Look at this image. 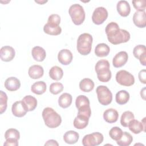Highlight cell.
I'll list each match as a JSON object with an SVG mask.
<instances>
[{
	"label": "cell",
	"instance_id": "cell-42",
	"mask_svg": "<svg viewBox=\"0 0 146 146\" xmlns=\"http://www.w3.org/2000/svg\"><path fill=\"white\" fill-rule=\"evenodd\" d=\"M139 79L141 83L146 84V72L145 69L140 71L139 73Z\"/></svg>",
	"mask_w": 146,
	"mask_h": 146
},
{
	"label": "cell",
	"instance_id": "cell-29",
	"mask_svg": "<svg viewBox=\"0 0 146 146\" xmlns=\"http://www.w3.org/2000/svg\"><path fill=\"white\" fill-rule=\"evenodd\" d=\"M94 82L90 78H84L79 83V88L81 91L85 92H89L94 88Z\"/></svg>",
	"mask_w": 146,
	"mask_h": 146
},
{
	"label": "cell",
	"instance_id": "cell-1",
	"mask_svg": "<svg viewBox=\"0 0 146 146\" xmlns=\"http://www.w3.org/2000/svg\"><path fill=\"white\" fill-rule=\"evenodd\" d=\"M106 34L108 41L112 44L126 43L130 39V34L124 29H120L118 24L115 22L109 23L106 27Z\"/></svg>",
	"mask_w": 146,
	"mask_h": 146
},
{
	"label": "cell",
	"instance_id": "cell-7",
	"mask_svg": "<svg viewBox=\"0 0 146 146\" xmlns=\"http://www.w3.org/2000/svg\"><path fill=\"white\" fill-rule=\"evenodd\" d=\"M98 99L99 102L103 106H108L112 100V94L110 89L106 86H99L96 89Z\"/></svg>",
	"mask_w": 146,
	"mask_h": 146
},
{
	"label": "cell",
	"instance_id": "cell-38",
	"mask_svg": "<svg viewBox=\"0 0 146 146\" xmlns=\"http://www.w3.org/2000/svg\"><path fill=\"white\" fill-rule=\"evenodd\" d=\"M63 90V86L61 83H52L50 86V91L52 94L57 95Z\"/></svg>",
	"mask_w": 146,
	"mask_h": 146
},
{
	"label": "cell",
	"instance_id": "cell-26",
	"mask_svg": "<svg viewBox=\"0 0 146 146\" xmlns=\"http://www.w3.org/2000/svg\"><path fill=\"white\" fill-rule=\"evenodd\" d=\"M110 51V47L106 43H99L95 48V54L98 57H105L108 56Z\"/></svg>",
	"mask_w": 146,
	"mask_h": 146
},
{
	"label": "cell",
	"instance_id": "cell-20",
	"mask_svg": "<svg viewBox=\"0 0 146 146\" xmlns=\"http://www.w3.org/2000/svg\"><path fill=\"white\" fill-rule=\"evenodd\" d=\"M22 102L27 111H34L37 106L36 99L31 95H26L22 100Z\"/></svg>",
	"mask_w": 146,
	"mask_h": 146
},
{
	"label": "cell",
	"instance_id": "cell-24",
	"mask_svg": "<svg viewBox=\"0 0 146 146\" xmlns=\"http://www.w3.org/2000/svg\"><path fill=\"white\" fill-rule=\"evenodd\" d=\"M128 127L129 129L135 134H138L141 132L143 131L145 132V127L143 125L141 122H140L137 120L133 119L128 124Z\"/></svg>",
	"mask_w": 146,
	"mask_h": 146
},
{
	"label": "cell",
	"instance_id": "cell-6",
	"mask_svg": "<svg viewBox=\"0 0 146 146\" xmlns=\"http://www.w3.org/2000/svg\"><path fill=\"white\" fill-rule=\"evenodd\" d=\"M76 107L78 110V115H82L90 118L91 115V110L88 98L83 95L77 96L75 100Z\"/></svg>",
	"mask_w": 146,
	"mask_h": 146
},
{
	"label": "cell",
	"instance_id": "cell-9",
	"mask_svg": "<svg viewBox=\"0 0 146 146\" xmlns=\"http://www.w3.org/2000/svg\"><path fill=\"white\" fill-rule=\"evenodd\" d=\"M103 135L98 132H93L85 135L82 139V144L84 146H97L103 141Z\"/></svg>",
	"mask_w": 146,
	"mask_h": 146
},
{
	"label": "cell",
	"instance_id": "cell-8",
	"mask_svg": "<svg viewBox=\"0 0 146 146\" xmlns=\"http://www.w3.org/2000/svg\"><path fill=\"white\" fill-rule=\"evenodd\" d=\"M116 80L123 86H131L135 83V78L133 75L126 70H120L116 74Z\"/></svg>",
	"mask_w": 146,
	"mask_h": 146
},
{
	"label": "cell",
	"instance_id": "cell-21",
	"mask_svg": "<svg viewBox=\"0 0 146 146\" xmlns=\"http://www.w3.org/2000/svg\"><path fill=\"white\" fill-rule=\"evenodd\" d=\"M119 117L117 111L113 108H109L103 112V119L108 123H115Z\"/></svg>",
	"mask_w": 146,
	"mask_h": 146
},
{
	"label": "cell",
	"instance_id": "cell-5",
	"mask_svg": "<svg viewBox=\"0 0 146 146\" xmlns=\"http://www.w3.org/2000/svg\"><path fill=\"white\" fill-rule=\"evenodd\" d=\"M72 22L75 25H80L85 19V11L82 6L78 3L72 5L68 10Z\"/></svg>",
	"mask_w": 146,
	"mask_h": 146
},
{
	"label": "cell",
	"instance_id": "cell-27",
	"mask_svg": "<svg viewBox=\"0 0 146 146\" xmlns=\"http://www.w3.org/2000/svg\"><path fill=\"white\" fill-rule=\"evenodd\" d=\"M72 97L68 93L62 94L58 99L59 106L63 108H67L70 106L72 103Z\"/></svg>",
	"mask_w": 146,
	"mask_h": 146
},
{
	"label": "cell",
	"instance_id": "cell-13",
	"mask_svg": "<svg viewBox=\"0 0 146 146\" xmlns=\"http://www.w3.org/2000/svg\"><path fill=\"white\" fill-rule=\"evenodd\" d=\"M128 55L125 51H120L117 53L112 59L113 66L116 68H119L123 66L127 62Z\"/></svg>",
	"mask_w": 146,
	"mask_h": 146
},
{
	"label": "cell",
	"instance_id": "cell-34",
	"mask_svg": "<svg viewBox=\"0 0 146 146\" xmlns=\"http://www.w3.org/2000/svg\"><path fill=\"white\" fill-rule=\"evenodd\" d=\"M134 118V115L132 112L129 111H125L122 113L120 118L121 125L124 127H127L129 123Z\"/></svg>",
	"mask_w": 146,
	"mask_h": 146
},
{
	"label": "cell",
	"instance_id": "cell-19",
	"mask_svg": "<svg viewBox=\"0 0 146 146\" xmlns=\"http://www.w3.org/2000/svg\"><path fill=\"white\" fill-rule=\"evenodd\" d=\"M116 9L118 13L122 17H127L131 12V7L129 3L127 1H119L116 5Z\"/></svg>",
	"mask_w": 146,
	"mask_h": 146
},
{
	"label": "cell",
	"instance_id": "cell-37",
	"mask_svg": "<svg viewBox=\"0 0 146 146\" xmlns=\"http://www.w3.org/2000/svg\"><path fill=\"white\" fill-rule=\"evenodd\" d=\"M7 96L3 91H0V113L2 114L7 108Z\"/></svg>",
	"mask_w": 146,
	"mask_h": 146
},
{
	"label": "cell",
	"instance_id": "cell-30",
	"mask_svg": "<svg viewBox=\"0 0 146 146\" xmlns=\"http://www.w3.org/2000/svg\"><path fill=\"white\" fill-rule=\"evenodd\" d=\"M46 84L43 81H38L35 82L31 87V91L36 95H42L46 91Z\"/></svg>",
	"mask_w": 146,
	"mask_h": 146
},
{
	"label": "cell",
	"instance_id": "cell-16",
	"mask_svg": "<svg viewBox=\"0 0 146 146\" xmlns=\"http://www.w3.org/2000/svg\"><path fill=\"white\" fill-rule=\"evenodd\" d=\"M133 22L135 26L139 28L146 26V13L145 11H136L133 15Z\"/></svg>",
	"mask_w": 146,
	"mask_h": 146
},
{
	"label": "cell",
	"instance_id": "cell-44",
	"mask_svg": "<svg viewBox=\"0 0 146 146\" xmlns=\"http://www.w3.org/2000/svg\"><path fill=\"white\" fill-rule=\"evenodd\" d=\"M145 88H143V90H141V92H140L141 97H142L144 100H145Z\"/></svg>",
	"mask_w": 146,
	"mask_h": 146
},
{
	"label": "cell",
	"instance_id": "cell-18",
	"mask_svg": "<svg viewBox=\"0 0 146 146\" xmlns=\"http://www.w3.org/2000/svg\"><path fill=\"white\" fill-rule=\"evenodd\" d=\"M44 74L43 68L38 64L33 65L30 67L28 71L29 76L33 79H39L43 76Z\"/></svg>",
	"mask_w": 146,
	"mask_h": 146
},
{
	"label": "cell",
	"instance_id": "cell-3",
	"mask_svg": "<svg viewBox=\"0 0 146 146\" xmlns=\"http://www.w3.org/2000/svg\"><path fill=\"white\" fill-rule=\"evenodd\" d=\"M110 67L109 62L106 59H101L96 63L95 70L98 79L101 82H108L111 79L112 74Z\"/></svg>",
	"mask_w": 146,
	"mask_h": 146
},
{
	"label": "cell",
	"instance_id": "cell-36",
	"mask_svg": "<svg viewBox=\"0 0 146 146\" xmlns=\"http://www.w3.org/2000/svg\"><path fill=\"white\" fill-rule=\"evenodd\" d=\"M5 139H11L18 140L20 138L19 132L15 128H9L5 132Z\"/></svg>",
	"mask_w": 146,
	"mask_h": 146
},
{
	"label": "cell",
	"instance_id": "cell-28",
	"mask_svg": "<svg viewBox=\"0 0 146 146\" xmlns=\"http://www.w3.org/2000/svg\"><path fill=\"white\" fill-rule=\"evenodd\" d=\"M79 138V133L76 131L72 130L67 131L63 136L64 141H65V143L69 144H75L78 141Z\"/></svg>",
	"mask_w": 146,
	"mask_h": 146
},
{
	"label": "cell",
	"instance_id": "cell-12",
	"mask_svg": "<svg viewBox=\"0 0 146 146\" xmlns=\"http://www.w3.org/2000/svg\"><path fill=\"white\" fill-rule=\"evenodd\" d=\"M133 54L136 59L139 60L143 66H146V48L144 45L136 46L133 50Z\"/></svg>",
	"mask_w": 146,
	"mask_h": 146
},
{
	"label": "cell",
	"instance_id": "cell-25",
	"mask_svg": "<svg viewBox=\"0 0 146 146\" xmlns=\"http://www.w3.org/2000/svg\"><path fill=\"white\" fill-rule=\"evenodd\" d=\"M43 31L48 35H58L62 33V29L58 25L47 23L43 27Z\"/></svg>",
	"mask_w": 146,
	"mask_h": 146
},
{
	"label": "cell",
	"instance_id": "cell-10",
	"mask_svg": "<svg viewBox=\"0 0 146 146\" xmlns=\"http://www.w3.org/2000/svg\"><path fill=\"white\" fill-rule=\"evenodd\" d=\"M108 15L107 9L104 7H98L96 8L92 15V21L95 25L102 24L107 18Z\"/></svg>",
	"mask_w": 146,
	"mask_h": 146
},
{
	"label": "cell",
	"instance_id": "cell-39",
	"mask_svg": "<svg viewBox=\"0 0 146 146\" xmlns=\"http://www.w3.org/2000/svg\"><path fill=\"white\" fill-rule=\"evenodd\" d=\"M134 8L139 11H145L146 1L145 0H134L132 1Z\"/></svg>",
	"mask_w": 146,
	"mask_h": 146
},
{
	"label": "cell",
	"instance_id": "cell-22",
	"mask_svg": "<svg viewBox=\"0 0 146 146\" xmlns=\"http://www.w3.org/2000/svg\"><path fill=\"white\" fill-rule=\"evenodd\" d=\"M31 55L34 59L37 62H42L46 56V51L40 46H35L32 48Z\"/></svg>",
	"mask_w": 146,
	"mask_h": 146
},
{
	"label": "cell",
	"instance_id": "cell-23",
	"mask_svg": "<svg viewBox=\"0 0 146 146\" xmlns=\"http://www.w3.org/2000/svg\"><path fill=\"white\" fill-rule=\"evenodd\" d=\"M88 121L89 118L87 116L82 115H77V116L74 120V126L78 129H84L88 125Z\"/></svg>",
	"mask_w": 146,
	"mask_h": 146
},
{
	"label": "cell",
	"instance_id": "cell-40",
	"mask_svg": "<svg viewBox=\"0 0 146 146\" xmlns=\"http://www.w3.org/2000/svg\"><path fill=\"white\" fill-rule=\"evenodd\" d=\"M60 22V17L58 14H53L50 15L47 20V23L53 25H56L59 26Z\"/></svg>",
	"mask_w": 146,
	"mask_h": 146
},
{
	"label": "cell",
	"instance_id": "cell-4",
	"mask_svg": "<svg viewBox=\"0 0 146 146\" xmlns=\"http://www.w3.org/2000/svg\"><path fill=\"white\" fill-rule=\"evenodd\" d=\"M93 38L91 34L83 33L80 34L77 40L76 48L79 54L87 55L91 52Z\"/></svg>",
	"mask_w": 146,
	"mask_h": 146
},
{
	"label": "cell",
	"instance_id": "cell-31",
	"mask_svg": "<svg viewBox=\"0 0 146 146\" xmlns=\"http://www.w3.org/2000/svg\"><path fill=\"white\" fill-rule=\"evenodd\" d=\"M129 94L125 90H120L116 94L115 100L117 104L123 105L126 104L129 99Z\"/></svg>",
	"mask_w": 146,
	"mask_h": 146
},
{
	"label": "cell",
	"instance_id": "cell-2",
	"mask_svg": "<svg viewBox=\"0 0 146 146\" xmlns=\"http://www.w3.org/2000/svg\"><path fill=\"white\" fill-rule=\"evenodd\" d=\"M42 115L45 125L48 128H55L59 127L62 123L61 116L51 107L44 108Z\"/></svg>",
	"mask_w": 146,
	"mask_h": 146
},
{
	"label": "cell",
	"instance_id": "cell-41",
	"mask_svg": "<svg viewBox=\"0 0 146 146\" xmlns=\"http://www.w3.org/2000/svg\"><path fill=\"white\" fill-rule=\"evenodd\" d=\"M18 140L15 139H6V141L3 143L4 146H17L18 145Z\"/></svg>",
	"mask_w": 146,
	"mask_h": 146
},
{
	"label": "cell",
	"instance_id": "cell-15",
	"mask_svg": "<svg viewBox=\"0 0 146 146\" xmlns=\"http://www.w3.org/2000/svg\"><path fill=\"white\" fill-rule=\"evenodd\" d=\"M11 111L13 115L18 117L24 116L27 112H28L25 108L22 100L17 101L13 103L11 107Z\"/></svg>",
	"mask_w": 146,
	"mask_h": 146
},
{
	"label": "cell",
	"instance_id": "cell-43",
	"mask_svg": "<svg viewBox=\"0 0 146 146\" xmlns=\"http://www.w3.org/2000/svg\"><path fill=\"white\" fill-rule=\"evenodd\" d=\"M44 145H59V144L58 143V142L53 139H51V140H48V141H47V142L44 144Z\"/></svg>",
	"mask_w": 146,
	"mask_h": 146
},
{
	"label": "cell",
	"instance_id": "cell-17",
	"mask_svg": "<svg viewBox=\"0 0 146 146\" xmlns=\"http://www.w3.org/2000/svg\"><path fill=\"white\" fill-rule=\"evenodd\" d=\"M5 87L9 91H17L21 87L20 80L14 76L9 77L5 82Z\"/></svg>",
	"mask_w": 146,
	"mask_h": 146
},
{
	"label": "cell",
	"instance_id": "cell-32",
	"mask_svg": "<svg viewBox=\"0 0 146 146\" xmlns=\"http://www.w3.org/2000/svg\"><path fill=\"white\" fill-rule=\"evenodd\" d=\"M63 75V70L56 66L52 67L49 71L50 77L54 80H60Z\"/></svg>",
	"mask_w": 146,
	"mask_h": 146
},
{
	"label": "cell",
	"instance_id": "cell-14",
	"mask_svg": "<svg viewBox=\"0 0 146 146\" xmlns=\"http://www.w3.org/2000/svg\"><path fill=\"white\" fill-rule=\"evenodd\" d=\"M72 54L68 49H62L58 52V61L63 65H68L70 64L72 60Z\"/></svg>",
	"mask_w": 146,
	"mask_h": 146
},
{
	"label": "cell",
	"instance_id": "cell-35",
	"mask_svg": "<svg viewBox=\"0 0 146 146\" xmlns=\"http://www.w3.org/2000/svg\"><path fill=\"white\" fill-rule=\"evenodd\" d=\"M123 132L122 131L121 129L119 127H113L110 129L109 132V135L112 139L115 141H117L121 138L123 135Z\"/></svg>",
	"mask_w": 146,
	"mask_h": 146
},
{
	"label": "cell",
	"instance_id": "cell-33",
	"mask_svg": "<svg viewBox=\"0 0 146 146\" xmlns=\"http://www.w3.org/2000/svg\"><path fill=\"white\" fill-rule=\"evenodd\" d=\"M132 141L133 137L132 135L127 132H123L121 138L116 141V143L119 146H128Z\"/></svg>",
	"mask_w": 146,
	"mask_h": 146
},
{
	"label": "cell",
	"instance_id": "cell-11",
	"mask_svg": "<svg viewBox=\"0 0 146 146\" xmlns=\"http://www.w3.org/2000/svg\"><path fill=\"white\" fill-rule=\"evenodd\" d=\"M15 55V51L13 47L9 46H5L0 50V56L2 61L10 62Z\"/></svg>",
	"mask_w": 146,
	"mask_h": 146
},
{
	"label": "cell",
	"instance_id": "cell-45",
	"mask_svg": "<svg viewBox=\"0 0 146 146\" xmlns=\"http://www.w3.org/2000/svg\"><path fill=\"white\" fill-rule=\"evenodd\" d=\"M35 2H36V3H39V4H41V5H42V4H43V3H46L47 2V1H35Z\"/></svg>",
	"mask_w": 146,
	"mask_h": 146
}]
</instances>
